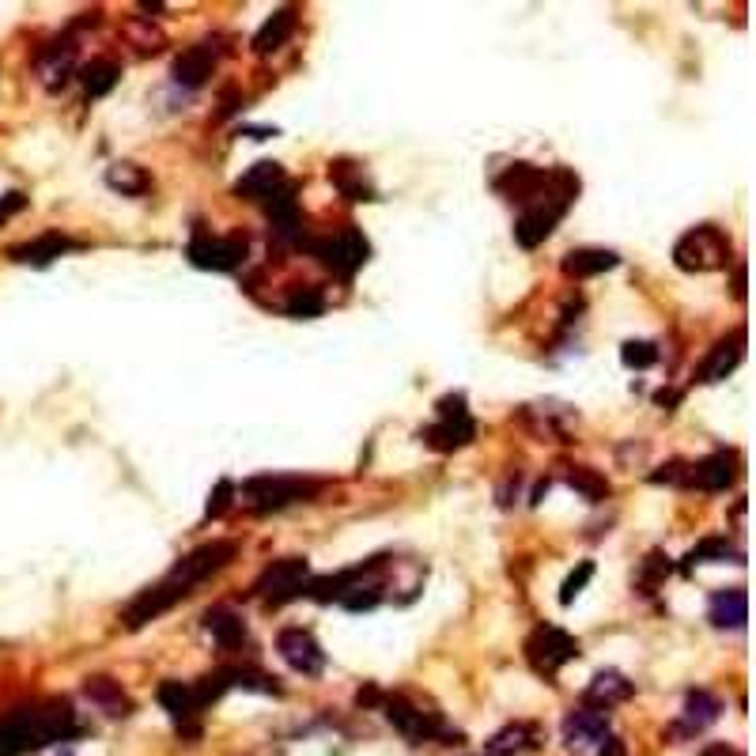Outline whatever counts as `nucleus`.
Instances as JSON below:
<instances>
[{"instance_id":"f257e3e1","label":"nucleus","mask_w":756,"mask_h":756,"mask_svg":"<svg viewBox=\"0 0 756 756\" xmlns=\"http://www.w3.org/2000/svg\"><path fill=\"white\" fill-rule=\"evenodd\" d=\"M76 734V715L69 704L35 707V711H15L12 719L0 722V756H20L42 749L50 742H65Z\"/></svg>"},{"instance_id":"f03ea898","label":"nucleus","mask_w":756,"mask_h":756,"mask_svg":"<svg viewBox=\"0 0 756 756\" xmlns=\"http://www.w3.org/2000/svg\"><path fill=\"white\" fill-rule=\"evenodd\" d=\"M579 197V178L571 171H553V178H548L545 194L537 197V201H530L526 209H522L519 224H515V238H519V246H526V250H533V246H541L548 235L556 231V224H560V216L571 209V201Z\"/></svg>"},{"instance_id":"7ed1b4c3","label":"nucleus","mask_w":756,"mask_h":756,"mask_svg":"<svg viewBox=\"0 0 756 756\" xmlns=\"http://www.w3.org/2000/svg\"><path fill=\"white\" fill-rule=\"evenodd\" d=\"M673 265L684 273H711V269L730 265V238L715 224H699L684 231L673 246Z\"/></svg>"},{"instance_id":"20e7f679","label":"nucleus","mask_w":756,"mask_h":756,"mask_svg":"<svg viewBox=\"0 0 756 756\" xmlns=\"http://www.w3.org/2000/svg\"><path fill=\"white\" fill-rule=\"evenodd\" d=\"M318 492H322L318 481H307V476H281V473H261L243 484V496L250 499L253 511H281V507L296 504V499H314Z\"/></svg>"},{"instance_id":"39448f33","label":"nucleus","mask_w":756,"mask_h":756,"mask_svg":"<svg viewBox=\"0 0 756 756\" xmlns=\"http://www.w3.org/2000/svg\"><path fill=\"white\" fill-rule=\"evenodd\" d=\"M571 658H579V640L563 632V628L541 624V628H533V632H530L526 662L533 666V673H541V678H556V673H560V666H568Z\"/></svg>"},{"instance_id":"423d86ee","label":"nucleus","mask_w":756,"mask_h":756,"mask_svg":"<svg viewBox=\"0 0 756 756\" xmlns=\"http://www.w3.org/2000/svg\"><path fill=\"white\" fill-rule=\"evenodd\" d=\"M435 409H439V424L420 432V439H424L427 447L432 450H458V447H466V443H473L476 424L466 409V394H447Z\"/></svg>"},{"instance_id":"0eeeda50","label":"nucleus","mask_w":756,"mask_h":756,"mask_svg":"<svg viewBox=\"0 0 756 756\" xmlns=\"http://www.w3.org/2000/svg\"><path fill=\"white\" fill-rule=\"evenodd\" d=\"M310 253H314V258L322 261L325 269H333L337 276H352L356 269L368 261L371 246H368V238H363L356 227H345L340 235L314 238V243H310Z\"/></svg>"},{"instance_id":"6e6552de","label":"nucleus","mask_w":756,"mask_h":756,"mask_svg":"<svg viewBox=\"0 0 756 756\" xmlns=\"http://www.w3.org/2000/svg\"><path fill=\"white\" fill-rule=\"evenodd\" d=\"M307 579H310V563L302 556H288V560H276L261 571V579L253 583V594L265 598L269 605H284L307 591Z\"/></svg>"},{"instance_id":"1a4fd4ad","label":"nucleus","mask_w":756,"mask_h":756,"mask_svg":"<svg viewBox=\"0 0 756 756\" xmlns=\"http://www.w3.org/2000/svg\"><path fill=\"white\" fill-rule=\"evenodd\" d=\"M238 545L235 541H209V545H197L189 556H182L178 563L171 568V579L178 586H186V591H194L197 583H205L209 575H216V571H224L231 560H235Z\"/></svg>"},{"instance_id":"9d476101","label":"nucleus","mask_w":756,"mask_h":756,"mask_svg":"<svg viewBox=\"0 0 756 756\" xmlns=\"http://www.w3.org/2000/svg\"><path fill=\"white\" fill-rule=\"evenodd\" d=\"M382 707H386V719L394 722L397 730H401L405 738H409L412 745L420 742H432V738L447 734V727H443V719L435 711H424V707L409 704L405 696H382ZM450 738V734H447Z\"/></svg>"},{"instance_id":"9b49d317","label":"nucleus","mask_w":756,"mask_h":756,"mask_svg":"<svg viewBox=\"0 0 756 756\" xmlns=\"http://www.w3.org/2000/svg\"><path fill=\"white\" fill-rule=\"evenodd\" d=\"M189 258L194 265L201 269H216V273H231L246 261V238L243 235H227V238H216V235H197L189 243Z\"/></svg>"},{"instance_id":"f8f14e48","label":"nucleus","mask_w":756,"mask_h":756,"mask_svg":"<svg viewBox=\"0 0 756 756\" xmlns=\"http://www.w3.org/2000/svg\"><path fill=\"white\" fill-rule=\"evenodd\" d=\"M186 586H178L174 579H163V583H156V586H148L145 594H140L137 602H129V609L122 612V620H125V628L129 632H137V628H145L148 620H156V617H163L166 609H171L174 602H182L186 598Z\"/></svg>"},{"instance_id":"ddd939ff","label":"nucleus","mask_w":756,"mask_h":756,"mask_svg":"<svg viewBox=\"0 0 756 756\" xmlns=\"http://www.w3.org/2000/svg\"><path fill=\"white\" fill-rule=\"evenodd\" d=\"M276 650H281V658L292 670L307 673V678L322 673V666H325V650L318 647V640L307 628H284V632L276 635Z\"/></svg>"},{"instance_id":"4468645a","label":"nucleus","mask_w":756,"mask_h":756,"mask_svg":"<svg viewBox=\"0 0 756 756\" xmlns=\"http://www.w3.org/2000/svg\"><path fill=\"white\" fill-rule=\"evenodd\" d=\"M738 466H742L738 450H715V454H707L704 461L689 466L684 481L696 484V488H704V492H722V488H730V484H734Z\"/></svg>"},{"instance_id":"2eb2a0df","label":"nucleus","mask_w":756,"mask_h":756,"mask_svg":"<svg viewBox=\"0 0 756 756\" xmlns=\"http://www.w3.org/2000/svg\"><path fill=\"white\" fill-rule=\"evenodd\" d=\"M548 178H553V171H541V166H530V163H515V166H507V174L496 178V189L507 201H519L522 209H526L530 201H537V197L545 194Z\"/></svg>"},{"instance_id":"dca6fc26","label":"nucleus","mask_w":756,"mask_h":756,"mask_svg":"<svg viewBox=\"0 0 756 756\" xmlns=\"http://www.w3.org/2000/svg\"><path fill=\"white\" fill-rule=\"evenodd\" d=\"M73 61H76V46L73 38H61V42H50L38 50L35 58V73L42 79L46 91H61L73 76Z\"/></svg>"},{"instance_id":"f3484780","label":"nucleus","mask_w":756,"mask_h":756,"mask_svg":"<svg viewBox=\"0 0 756 756\" xmlns=\"http://www.w3.org/2000/svg\"><path fill=\"white\" fill-rule=\"evenodd\" d=\"M609 738V722H605L602 711H591V707H579L563 719V745L571 753H586L594 745H602Z\"/></svg>"},{"instance_id":"a211bd4d","label":"nucleus","mask_w":756,"mask_h":756,"mask_svg":"<svg viewBox=\"0 0 756 756\" xmlns=\"http://www.w3.org/2000/svg\"><path fill=\"white\" fill-rule=\"evenodd\" d=\"M745 360V330H734L730 337H722V340H715V348L707 352V360L699 363V371H696V382H722L730 375V371H738V363Z\"/></svg>"},{"instance_id":"6ab92c4d","label":"nucleus","mask_w":756,"mask_h":756,"mask_svg":"<svg viewBox=\"0 0 756 756\" xmlns=\"http://www.w3.org/2000/svg\"><path fill=\"white\" fill-rule=\"evenodd\" d=\"M216 61H220V50H216L212 42L189 46L186 53H178V58H174V69H171L174 84H182V87H201L205 79L216 73Z\"/></svg>"},{"instance_id":"aec40b11","label":"nucleus","mask_w":756,"mask_h":756,"mask_svg":"<svg viewBox=\"0 0 756 756\" xmlns=\"http://www.w3.org/2000/svg\"><path fill=\"white\" fill-rule=\"evenodd\" d=\"M632 692H635V684L624 678V673H617V670H602V673H594V681L586 684V707L591 711H609L612 704H624V699H632Z\"/></svg>"},{"instance_id":"412c9836","label":"nucleus","mask_w":756,"mask_h":756,"mask_svg":"<svg viewBox=\"0 0 756 756\" xmlns=\"http://www.w3.org/2000/svg\"><path fill=\"white\" fill-rule=\"evenodd\" d=\"M719 715H722L719 696H711L707 689H692L689 696H684V711H681V722L673 727V734H699V730L711 727Z\"/></svg>"},{"instance_id":"4be33fe9","label":"nucleus","mask_w":756,"mask_h":756,"mask_svg":"<svg viewBox=\"0 0 756 756\" xmlns=\"http://www.w3.org/2000/svg\"><path fill=\"white\" fill-rule=\"evenodd\" d=\"M541 745V727L537 722H511L499 734H492V742L484 745L488 756H519V753H533Z\"/></svg>"},{"instance_id":"5701e85b","label":"nucleus","mask_w":756,"mask_h":756,"mask_svg":"<svg viewBox=\"0 0 756 756\" xmlns=\"http://www.w3.org/2000/svg\"><path fill=\"white\" fill-rule=\"evenodd\" d=\"M65 250H76V243L61 231H50V235H38L23 246H12V261H23V265H50L53 258H61Z\"/></svg>"},{"instance_id":"b1692460","label":"nucleus","mask_w":756,"mask_h":756,"mask_svg":"<svg viewBox=\"0 0 756 756\" xmlns=\"http://www.w3.org/2000/svg\"><path fill=\"white\" fill-rule=\"evenodd\" d=\"M281 186H284V166L265 159V163H253L250 171L235 182V194L246 197V201H265V197Z\"/></svg>"},{"instance_id":"393cba45","label":"nucleus","mask_w":756,"mask_h":756,"mask_svg":"<svg viewBox=\"0 0 756 756\" xmlns=\"http://www.w3.org/2000/svg\"><path fill=\"white\" fill-rule=\"evenodd\" d=\"M265 201H269V220H273L276 235H281V238H299V201H296V189L284 182V186L273 189Z\"/></svg>"},{"instance_id":"a878e982","label":"nucleus","mask_w":756,"mask_h":756,"mask_svg":"<svg viewBox=\"0 0 756 756\" xmlns=\"http://www.w3.org/2000/svg\"><path fill=\"white\" fill-rule=\"evenodd\" d=\"M159 704H163V711L171 715L178 727H189V722L197 719V696H194V684H182V681H163L159 684Z\"/></svg>"},{"instance_id":"bb28decb","label":"nucleus","mask_w":756,"mask_h":756,"mask_svg":"<svg viewBox=\"0 0 756 756\" xmlns=\"http://www.w3.org/2000/svg\"><path fill=\"white\" fill-rule=\"evenodd\" d=\"M707 617H711L715 628H742L749 620V598H745L742 586L734 591H719L707 605Z\"/></svg>"},{"instance_id":"cd10ccee","label":"nucleus","mask_w":756,"mask_h":756,"mask_svg":"<svg viewBox=\"0 0 756 756\" xmlns=\"http://www.w3.org/2000/svg\"><path fill=\"white\" fill-rule=\"evenodd\" d=\"M617 253L612 250H602V246H583V250H571L563 258V273L575 276V281H586V276H598V273H609L617 269Z\"/></svg>"},{"instance_id":"c85d7f7f","label":"nucleus","mask_w":756,"mask_h":756,"mask_svg":"<svg viewBox=\"0 0 756 756\" xmlns=\"http://www.w3.org/2000/svg\"><path fill=\"white\" fill-rule=\"evenodd\" d=\"M205 632H209L224 650H235V647H243V643H246L243 617H238L235 609H224V605L205 612Z\"/></svg>"},{"instance_id":"c756f323","label":"nucleus","mask_w":756,"mask_h":756,"mask_svg":"<svg viewBox=\"0 0 756 756\" xmlns=\"http://www.w3.org/2000/svg\"><path fill=\"white\" fill-rule=\"evenodd\" d=\"M296 35V8H276L265 20V27L253 35V53H273L281 50L288 38Z\"/></svg>"},{"instance_id":"7c9ffc66","label":"nucleus","mask_w":756,"mask_h":756,"mask_svg":"<svg viewBox=\"0 0 756 756\" xmlns=\"http://www.w3.org/2000/svg\"><path fill=\"white\" fill-rule=\"evenodd\" d=\"M330 178L348 201H375V189H371V182L363 178V166L348 163V159H337V163L330 166Z\"/></svg>"},{"instance_id":"2f4dec72","label":"nucleus","mask_w":756,"mask_h":756,"mask_svg":"<svg viewBox=\"0 0 756 756\" xmlns=\"http://www.w3.org/2000/svg\"><path fill=\"white\" fill-rule=\"evenodd\" d=\"M79 79H84V91L91 95V99H102V95H110L117 87V79H122V65H117L114 58H95L91 65H84Z\"/></svg>"},{"instance_id":"473e14b6","label":"nucleus","mask_w":756,"mask_h":756,"mask_svg":"<svg viewBox=\"0 0 756 756\" xmlns=\"http://www.w3.org/2000/svg\"><path fill=\"white\" fill-rule=\"evenodd\" d=\"M107 186L122 197H140V194H148L151 178H148L145 166H137V163H110L107 166Z\"/></svg>"},{"instance_id":"72a5a7b5","label":"nucleus","mask_w":756,"mask_h":756,"mask_svg":"<svg viewBox=\"0 0 756 756\" xmlns=\"http://www.w3.org/2000/svg\"><path fill=\"white\" fill-rule=\"evenodd\" d=\"M84 692H87V699H91V704H99L107 715H129L133 711V704H129V696L122 692V684L110 681V678H91L84 684Z\"/></svg>"},{"instance_id":"f704fd0d","label":"nucleus","mask_w":756,"mask_h":756,"mask_svg":"<svg viewBox=\"0 0 756 756\" xmlns=\"http://www.w3.org/2000/svg\"><path fill=\"white\" fill-rule=\"evenodd\" d=\"M122 38L137 53H159V50H163V42H166L163 30H159L148 15H133V20H125L122 23Z\"/></svg>"},{"instance_id":"c9c22d12","label":"nucleus","mask_w":756,"mask_h":756,"mask_svg":"<svg viewBox=\"0 0 756 756\" xmlns=\"http://www.w3.org/2000/svg\"><path fill=\"white\" fill-rule=\"evenodd\" d=\"M722 560L742 563V553H738L727 537H704L689 556H684V568H696V563H722Z\"/></svg>"},{"instance_id":"e433bc0d","label":"nucleus","mask_w":756,"mask_h":756,"mask_svg":"<svg viewBox=\"0 0 756 756\" xmlns=\"http://www.w3.org/2000/svg\"><path fill=\"white\" fill-rule=\"evenodd\" d=\"M224 670L227 689H250V692H281L276 678L261 673L258 666H220Z\"/></svg>"},{"instance_id":"4c0bfd02","label":"nucleus","mask_w":756,"mask_h":756,"mask_svg":"<svg viewBox=\"0 0 756 756\" xmlns=\"http://www.w3.org/2000/svg\"><path fill=\"white\" fill-rule=\"evenodd\" d=\"M568 484L575 492H583L586 499H591V504H602L605 496H609V481H605L602 473H594V469H586V466H575L568 473Z\"/></svg>"},{"instance_id":"58836bf2","label":"nucleus","mask_w":756,"mask_h":756,"mask_svg":"<svg viewBox=\"0 0 756 756\" xmlns=\"http://www.w3.org/2000/svg\"><path fill=\"white\" fill-rule=\"evenodd\" d=\"M340 605H345L348 612H363V609H375V605L382 602V586L379 583H363V579H356V583H348V591L337 598Z\"/></svg>"},{"instance_id":"ea45409f","label":"nucleus","mask_w":756,"mask_h":756,"mask_svg":"<svg viewBox=\"0 0 756 756\" xmlns=\"http://www.w3.org/2000/svg\"><path fill=\"white\" fill-rule=\"evenodd\" d=\"M620 360H624V368H632V371H647L658 363V345L655 340H624Z\"/></svg>"},{"instance_id":"a19ab883","label":"nucleus","mask_w":756,"mask_h":756,"mask_svg":"<svg viewBox=\"0 0 756 756\" xmlns=\"http://www.w3.org/2000/svg\"><path fill=\"white\" fill-rule=\"evenodd\" d=\"M670 571H673L670 556L650 553L647 560H643V571H640V579H635V586H640L643 594H655V586L666 583V575H670Z\"/></svg>"},{"instance_id":"79ce46f5","label":"nucleus","mask_w":756,"mask_h":756,"mask_svg":"<svg viewBox=\"0 0 756 756\" xmlns=\"http://www.w3.org/2000/svg\"><path fill=\"white\" fill-rule=\"evenodd\" d=\"M284 310L296 318H318L325 310V296L318 288H296L288 296V302H284Z\"/></svg>"},{"instance_id":"37998d69","label":"nucleus","mask_w":756,"mask_h":756,"mask_svg":"<svg viewBox=\"0 0 756 756\" xmlns=\"http://www.w3.org/2000/svg\"><path fill=\"white\" fill-rule=\"evenodd\" d=\"M591 579H594V563H591V560H583V563H579V568H575V571H571V575H568V579H563V591H560V602H563V605H571V602H575V598H579V594H583V586H586V583H591Z\"/></svg>"},{"instance_id":"c03bdc74","label":"nucleus","mask_w":756,"mask_h":756,"mask_svg":"<svg viewBox=\"0 0 756 756\" xmlns=\"http://www.w3.org/2000/svg\"><path fill=\"white\" fill-rule=\"evenodd\" d=\"M231 496H235V484H231V481H220L216 492L209 496V507H205V515H209V519H220V515H224L227 507H231Z\"/></svg>"},{"instance_id":"a18cd8bd","label":"nucleus","mask_w":756,"mask_h":756,"mask_svg":"<svg viewBox=\"0 0 756 756\" xmlns=\"http://www.w3.org/2000/svg\"><path fill=\"white\" fill-rule=\"evenodd\" d=\"M684 473H689V466H684V461H670V466H662V473H655L650 481H655V484H681Z\"/></svg>"},{"instance_id":"49530a36","label":"nucleus","mask_w":756,"mask_h":756,"mask_svg":"<svg viewBox=\"0 0 756 756\" xmlns=\"http://www.w3.org/2000/svg\"><path fill=\"white\" fill-rule=\"evenodd\" d=\"M27 205V197L23 194H8V197H0V224H4L8 216H15V212Z\"/></svg>"},{"instance_id":"de8ad7c7","label":"nucleus","mask_w":756,"mask_h":756,"mask_svg":"<svg viewBox=\"0 0 756 756\" xmlns=\"http://www.w3.org/2000/svg\"><path fill=\"white\" fill-rule=\"evenodd\" d=\"M235 110H238V95H235V91H227V95H224V107H220V117L235 114Z\"/></svg>"},{"instance_id":"09e8293b","label":"nucleus","mask_w":756,"mask_h":756,"mask_svg":"<svg viewBox=\"0 0 756 756\" xmlns=\"http://www.w3.org/2000/svg\"><path fill=\"white\" fill-rule=\"evenodd\" d=\"M699 756H738V753L730 749V745H707V749L699 753Z\"/></svg>"},{"instance_id":"8fccbe9b","label":"nucleus","mask_w":756,"mask_h":756,"mask_svg":"<svg viewBox=\"0 0 756 756\" xmlns=\"http://www.w3.org/2000/svg\"><path fill=\"white\" fill-rule=\"evenodd\" d=\"M734 296H738V299L745 296V265H738V276H734Z\"/></svg>"},{"instance_id":"3c124183","label":"nucleus","mask_w":756,"mask_h":756,"mask_svg":"<svg viewBox=\"0 0 756 756\" xmlns=\"http://www.w3.org/2000/svg\"><path fill=\"white\" fill-rule=\"evenodd\" d=\"M655 401H658V405H678V394H673V389L666 394V389H662V394H658Z\"/></svg>"}]
</instances>
